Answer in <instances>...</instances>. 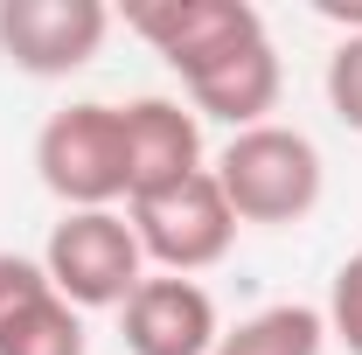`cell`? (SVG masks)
<instances>
[{
  "mask_svg": "<svg viewBox=\"0 0 362 355\" xmlns=\"http://www.w3.org/2000/svg\"><path fill=\"white\" fill-rule=\"evenodd\" d=\"M0 355H84L77 307L14 251H0Z\"/></svg>",
  "mask_w": 362,
  "mask_h": 355,
  "instance_id": "ba28073f",
  "label": "cell"
},
{
  "mask_svg": "<svg viewBox=\"0 0 362 355\" xmlns=\"http://www.w3.org/2000/svg\"><path fill=\"white\" fill-rule=\"evenodd\" d=\"M327 105L349 133H362V35H349L327 56Z\"/></svg>",
  "mask_w": 362,
  "mask_h": 355,
  "instance_id": "4fadbf2b",
  "label": "cell"
},
{
  "mask_svg": "<svg viewBox=\"0 0 362 355\" xmlns=\"http://www.w3.org/2000/svg\"><path fill=\"white\" fill-rule=\"evenodd\" d=\"M105 0H0V56L28 77H70L105 42Z\"/></svg>",
  "mask_w": 362,
  "mask_h": 355,
  "instance_id": "5b68a950",
  "label": "cell"
},
{
  "mask_svg": "<svg viewBox=\"0 0 362 355\" xmlns=\"http://www.w3.org/2000/svg\"><path fill=\"white\" fill-rule=\"evenodd\" d=\"M126 349L133 355H209L216 349V307L195 279H139L126 300Z\"/></svg>",
  "mask_w": 362,
  "mask_h": 355,
  "instance_id": "9c48e42d",
  "label": "cell"
},
{
  "mask_svg": "<svg viewBox=\"0 0 362 355\" xmlns=\"http://www.w3.org/2000/svg\"><path fill=\"white\" fill-rule=\"evenodd\" d=\"M126 21L175 63L181 77H195L209 56H223L230 42L265 28L258 7H244V0H146V7H126Z\"/></svg>",
  "mask_w": 362,
  "mask_h": 355,
  "instance_id": "52a82bcc",
  "label": "cell"
},
{
  "mask_svg": "<svg viewBox=\"0 0 362 355\" xmlns=\"http://www.w3.org/2000/svg\"><path fill=\"white\" fill-rule=\"evenodd\" d=\"M188 98H195V112H209V119H223L237 133H251V126H265V112L279 105V56H272V35H244V42H230L223 56H209L195 77H181Z\"/></svg>",
  "mask_w": 362,
  "mask_h": 355,
  "instance_id": "30bf717a",
  "label": "cell"
},
{
  "mask_svg": "<svg viewBox=\"0 0 362 355\" xmlns=\"http://www.w3.org/2000/svg\"><path fill=\"white\" fill-rule=\"evenodd\" d=\"M133 237H139V251H146L153 265H168L175 279H188V272L216 265V258L230 251L237 216H230L216 175L202 168V175H188L181 188H168V195L133 202Z\"/></svg>",
  "mask_w": 362,
  "mask_h": 355,
  "instance_id": "277c9868",
  "label": "cell"
},
{
  "mask_svg": "<svg viewBox=\"0 0 362 355\" xmlns=\"http://www.w3.org/2000/svg\"><path fill=\"white\" fill-rule=\"evenodd\" d=\"M320 342H327V320L314 307H265L216 334L209 355H320Z\"/></svg>",
  "mask_w": 362,
  "mask_h": 355,
  "instance_id": "8fae6325",
  "label": "cell"
},
{
  "mask_svg": "<svg viewBox=\"0 0 362 355\" xmlns=\"http://www.w3.org/2000/svg\"><path fill=\"white\" fill-rule=\"evenodd\" d=\"M139 237L126 216L112 209H70V216L49 230V251H42V272L49 286L70 300V307H126L139 286Z\"/></svg>",
  "mask_w": 362,
  "mask_h": 355,
  "instance_id": "3957f363",
  "label": "cell"
},
{
  "mask_svg": "<svg viewBox=\"0 0 362 355\" xmlns=\"http://www.w3.org/2000/svg\"><path fill=\"white\" fill-rule=\"evenodd\" d=\"M216 188H223L237 223H300L320 202V153L293 126H251L216 153Z\"/></svg>",
  "mask_w": 362,
  "mask_h": 355,
  "instance_id": "6da1fadb",
  "label": "cell"
},
{
  "mask_svg": "<svg viewBox=\"0 0 362 355\" xmlns=\"http://www.w3.org/2000/svg\"><path fill=\"white\" fill-rule=\"evenodd\" d=\"M320 320H327V334H334L349 355H362V251L334 272V286H327V313H320Z\"/></svg>",
  "mask_w": 362,
  "mask_h": 355,
  "instance_id": "7c38bea8",
  "label": "cell"
},
{
  "mask_svg": "<svg viewBox=\"0 0 362 355\" xmlns=\"http://www.w3.org/2000/svg\"><path fill=\"white\" fill-rule=\"evenodd\" d=\"M119 126H126V202L168 195L188 175H202L195 112H181L175 98H133L119 112Z\"/></svg>",
  "mask_w": 362,
  "mask_h": 355,
  "instance_id": "8992f818",
  "label": "cell"
},
{
  "mask_svg": "<svg viewBox=\"0 0 362 355\" xmlns=\"http://www.w3.org/2000/svg\"><path fill=\"white\" fill-rule=\"evenodd\" d=\"M42 188L70 209H112L126 195V126L119 105H63L35 139Z\"/></svg>",
  "mask_w": 362,
  "mask_h": 355,
  "instance_id": "7a4b0ae2",
  "label": "cell"
}]
</instances>
